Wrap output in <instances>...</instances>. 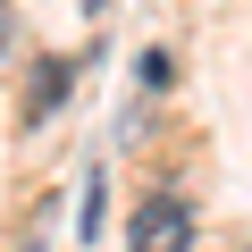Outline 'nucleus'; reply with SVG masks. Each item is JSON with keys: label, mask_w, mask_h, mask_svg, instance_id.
Returning <instances> with one entry per match:
<instances>
[{"label": "nucleus", "mask_w": 252, "mask_h": 252, "mask_svg": "<svg viewBox=\"0 0 252 252\" xmlns=\"http://www.w3.org/2000/svg\"><path fill=\"white\" fill-rule=\"evenodd\" d=\"M135 252H193V210H185L177 193L143 202V210H135Z\"/></svg>", "instance_id": "obj_1"}, {"label": "nucleus", "mask_w": 252, "mask_h": 252, "mask_svg": "<svg viewBox=\"0 0 252 252\" xmlns=\"http://www.w3.org/2000/svg\"><path fill=\"white\" fill-rule=\"evenodd\" d=\"M67 84H76V67H67V59H34V84H26V126H42V118L67 101Z\"/></svg>", "instance_id": "obj_2"}, {"label": "nucleus", "mask_w": 252, "mask_h": 252, "mask_svg": "<svg viewBox=\"0 0 252 252\" xmlns=\"http://www.w3.org/2000/svg\"><path fill=\"white\" fill-rule=\"evenodd\" d=\"M135 76H143V93H168V84H177V67H168V51H143V59H135Z\"/></svg>", "instance_id": "obj_3"}]
</instances>
